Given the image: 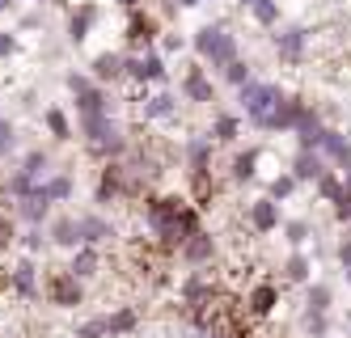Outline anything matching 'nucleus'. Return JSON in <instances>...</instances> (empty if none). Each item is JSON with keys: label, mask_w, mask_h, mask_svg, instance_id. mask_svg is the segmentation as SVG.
<instances>
[{"label": "nucleus", "mask_w": 351, "mask_h": 338, "mask_svg": "<svg viewBox=\"0 0 351 338\" xmlns=\"http://www.w3.org/2000/svg\"><path fill=\"white\" fill-rule=\"evenodd\" d=\"M157 38H161V21L148 9H132L128 25H123V43H128V51H153Z\"/></svg>", "instance_id": "1a4fd4ad"}, {"label": "nucleus", "mask_w": 351, "mask_h": 338, "mask_svg": "<svg viewBox=\"0 0 351 338\" xmlns=\"http://www.w3.org/2000/svg\"><path fill=\"white\" fill-rule=\"evenodd\" d=\"M237 5H241V9H254V5H258V0H237Z\"/></svg>", "instance_id": "8fccbe9b"}, {"label": "nucleus", "mask_w": 351, "mask_h": 338, "mask_svg": "<svg viewBox=\"0 0 351 338\" xmlns=\"http://www.w3.org/2000/svg\"><path fill=\"white\" fill-rule=\"evenodd\" d=\"M343 326H347V330H351V304H347V313H343Z\"/></svg>", "instance_id": "3c124183"}, {"label": "nucleus", "mask_w": 351, "mask_h": 338, "mask_svg": "<svg viewBox=\"0 0 351 338\" xmlns=\"http://www.w3.org/2000/svg\"><path fill=\"white\" fill-rule=\"evenodd\" d=\"M77 232H81V245H93V250H102L119 237V228L114 220H106L102 212H81L77 216Z\"/></svg>", "instance_id": "f3484780"}, {"label": "nucleus", "mask_w": 351, "mask_h": 338, "mask_svg": "<svg viewBox=\"0 0 351 338\" xmlns=\"http://www.w3.org/2000/svg\"><path fill=\"white\" fill-rule=\"evenodd\" d=\"M250 17H254V25H263V30H275V25H280V0H258V5L250 9Z\"/></svg>", "instance_id": "c9c22d12"}, {"label": "nucleus", "mask_w": 351, "mask_h": 338, "mask_svg": "<svg viewBox=\"0 0 351 338\" xmlns=\"http://www.w3.org/2000/svg\"><path fill=\"white\" fill-rule=\"evenodd\" d=\"M343 186H347V191H351V169H343Z\"/></svg>", "instance_id": "09e8293b"}, {"label": "nucleus", "mask_w": 351, "mask_h": 338, "mask_svg": "<svg viewBox=\"0 0 351 338\" xmlns=\"http://www.w3.org/2000/svg\"><path fill=\"white\" fill-rule=\"evenodd\" d=\"M284 97V89L275 85V81H258V76H250V81L237 89V106L245 114V123L254 127V132H267V119L275 110V101Z\"/></svg>", "instance_id": "7ed1b4c3"}, {"label": "nucleus", "mask_w": 351, "mask_h": 338, "mask_svg": "<svg viewBox=\"0 0 351 338\" xmlns=\"http://www.w3.org/2000/svg\"><path fill=\"white\" fill-rule=\"evenodd\" d=\"M309 114V101L300 97V93H284L280 101H275V110H271V119H267V132H296L300 127V119Z\"/></svg>", "instance_id": "f8f14e48"}, {"label": "nucleus", "mask_w": 351, "mask_h": 338, "mask_svg": "<svg viewBox=\"0 0 351 338\" xmlns=\"http://www.w3.org/2000/svg\"><path fill=\"white\" fill-rule=\"evenodd\" d=\"M47 241H51L56 250H81V232H77V216H51L47 220Z\"/></svg>", "instance_id": "b1692460"}, {"label": "nucleus", "mask_w": 351, "mask_h": 338, "mask_svg": "<svg viewBox=\"0 0 351 338\" xmlns=\"http://www.w3.org/2000/svg\"><path fill=\"white\" fill-rule=\"evenodd\" d=\"M178 97L191 101V106H212L216 101V85H212V76L204 64H191L182 72V81H178Z\"/></svg>", "instance_id": "9d476101"}, {"label": "nucleus", "mask_w": 351, "mask_h": 338, "mask_svg": "<svg viewBox=\"0 0 351 338\" xmlns=\"http://www.w3.org/2000/svg\"><path fill=\"white\" fill-rule=\"evenodd\" d=\"M21 51V43H17V34L13 30H0V60H13Z\"/></svg>", "instance_id": "37998d69"}, {"label": "nucleus", "mask_w": 351, "mask_h": 338, "mask_svg": "<svg viewBox=\"0 0 351 338\" xmlns=\"http://www.w3.org/2000/svg\"><path fill=\"white\" fill-rule=\"evenodd\" d=\"M140 326H144V313L136 304H119L114 313H106V338H132L140 334Z\"/></svg>", "instance_id": "393cba45"}, {"label": "nucleus", "mask_w": 351, "mask_h": 338, "mask_svg": "<svg viewBox=\"0 0 351 338\" xmlns=\"http://www.w3.org/2000/svg\"><path fill=\"white\" fill-rule=\"evenodd\" d=\"M34 5H43V0H34Z\"/></svg>", "instance_id": "5fc2aeb1"}, {"label": "nucleus", "mask_w": 351, "mask_h": 338, "mask_svg": "<svg viewBox=\"0 0 351 338\" xmlns=\"http://www.w3.org/2000/svg\"><path fill=\"white\" fill-rule=\"evenodd\" d=\"M13 338H21V334H13Z\"/></svg>", "instance_id": "4d7b16f0"}, {"label": "nucleus", "mask_w": 351, "mask_h": 338, "mask_svg": "<svg viewBox=\"0 0 351 338\" xmlns=\"http://www.w3.org/2000/svg\"><path fill=\"white\" fill-rule=\"evenodd\" d=\"M140 224L148 232V245L161 263L178 258V250L204 232V212L186 199V195H169V191H153L144 195V207H140Z\"/></svg>", "instance_id": "f257e3e1"}, {"label": "nucleus", "mask_w": 351, "mask_h": 338, "mask_svg": "<svg viewBox=\"0 0 351 338\" xmlns=\"http://www.w3.org/2000/svg\"><path fill=\"white\" fill-rule=\"evenodd\" d=\"M13 216L26 224V228H43L47 220H51V199L43 195V182H38V191L30 195V199H21V203H13Z\"/></svg>", "instance_id": "4be33fe9"}, {"label": "nucleus", "mask_w": 351, "mask_h": 338, "mask_svg": "<svg viewBox=\"0 0 351 338\" xmlns=\"http://www.w3.org/2000/svg\"><path fill=\"white\" fill-rule=\"evenodd\" d=\"M72 279H81V283H93L97 275H102V250H93V245H81V250H72L68 254V267H64Z\"/></svg>", "instance_id": "5701e85b"}, {"label": "nucleus", "mask_w": 351, "mask_h": 338, "mask_svg": "<svg viewBox=\"0 0 351 338\" xmlns=\"http://www.w3.org/2000/svg\"><path fill=\"white\" fill-rule=\"evenodd\" d=\"M17 169H21V173H30L34 182H47V178H51V152H47V148H30V152H21Z\"/></svg>", "instance_id": "7c9ffc66"}, {"label": "nucleus", "mask_w": 351, "mask_h": 338, "mask_svg": "<svg viewBox=\"0 0 351 338\" xmlns=\"http://www.w3.org/2000/svg\"><path fill=\"white\" fill-rule=\"evenodd\" d=\"M300 334L305 338H330L335 334V317L330 313H309L305 309V313H300Z\"/></svg>", "instance_id": "72a5a7b5"}, {"label": "nucleus", "mask_w": 351, "mask_h": 338, "mask_svg": "<svg viewBox=\"0 0 351 338\" xmlns=\"http://www.w3.org/2000/svg\"><path fill=\"white\" fill-rule=\"evenodd\" d=\"M182 161H186V178H195V173H212V161H216V144L208 140V132L204 136H186V144H182Z\"/></svg>", "instance_id": "a211bd4d"}, {"label": "nucleus", "mask_w": 351, "mask_h": 338, "mask_svg": "<svg viewBox=\"0 0 351 338\" xmlns=\"http://www.w3.org/2000/svg\"><path fill=\"white\" fill-rule=\"evenodd\" d=\"M313 191H317V199H322V203H335V199L343 195V173H339V169H330V173H326Z\"/></svg>", "instance_id": "4c0bfd02"}, {"label": "nucleus", "mask_w": 351, "mask_h": 338, "mask_svg": "<svg viewBox=\"0 0 351 338\" xmlns=\"http://www.w3.org/2000/svg\"><path fill=\"white\" fill-rule=\"evenodd\" d=\"M275 56L280 64H305V51H309V25H284V30H275Z\"/></svg>", "instance_id": "9b49d317"}, {"label": "nucleus", "mask_w": 351, "mask_h": 338, "mask_svg": "<svg viewBox=\"0 0 351 338\" xmlns=\"http://www.w3.org/2000/svg\"><path fill=\"white\" fill-rule=\"evenodd\" d=\"M208 140H212V144H237V140H241V114L216 110V114H212V127H208Z\"/></svg>", "instance_id": "cd10ccee"}, {"label": "nucleus", "mask_w": 351, "mask_h": 338, "mask_svg": "<svg viewBox=\"0 0 351 338\" xmlns=\"http://www.w3.org/2000/svg\"><path fill=\"white\" fill-rule=\"evenodd\" d=\"M280 304H284V283L280 279H267V275H254L245 283V292H241V313L250 322H271L275 313H280Z\"/></svg>", "instance_id": "20e7f679"}, {"label": "nucleus", "mask_w": 351, "mask_h": 338, "mask_svg": "<svg viewBox=\"0 0 351 338\" xmlns=\"http://www.w3.org/2000/svg\"><path fill=\"white\" fill-rule=\"evenodd\" d=\"M64 85L72 93V106H77V114H110L114 110V97L106 85H97L89 72H68Z\"/></svg>", "instance_id": "39448f33"}, {"label": "nucleus", "mask_w": 351, "mask_h": 338, "mask_svg": "<svg viewBox=\"0 0 351 338\" xmlns=\"http://www.w3.org/2000/svg\"><path fill=\"white\" fill-rule=\"evenodd\" d=\"M89 76L97 85L128 81V56H123V51H97V56L89 60Z\"/></svg>", "instance_id": "6ab92c4d"}, {"label": "nucleus", "mask_w": 351, "mask_h": 338, "mask_svg": "<svg viewBox=\"0 0 351 338\" xmlns=\"http://www.w3.org/2000/svg\"><path fill=\"white\" fill-rule=\"evenodd\" d=\"M347 232H351V224H347Z\"/></svg>", "instance_id": "6e6d98bb"}, {"label": "nucleus", "mask_w": 351, "mask_h": 338, "mask_svg": "<svg viewBox=\"0 0 351 338\" xmlns=\"http://www.w3.org/2000/svg\"><path fill=\"white\" fill-rule=\"evenodd\" d=\"M347 283H351V271H347Z\"/></svg>", "instance_id": "864d4df0"}, {"label": "nucleus", "mask_w": 351, "mask_h": 338, "mask_svg": "<svg viewBox=\"0 0 351 338\" xmlns=\"http://www.w3.org/2000/svg\"><path fill=\"white\" fill-rule=\"evenodd\" d=\"M191 47H195L199 64L212 68V72H224L233 60H241V51H237V34H229V25H224V21H208V25H199L195 38H191Z\"/></svg>", "instance_id": "f03ea898"}, {"label": "nucleus", "mask_w": 351, "mask_h": 338, "mask_svg": "<svg viewBox=\"0 0 351 338\" xmlns=\"http://www.w3.org/2000/svg\"><path fill=\"white\" fill-rule=\"evenodd\" d=\"M13 152H17V127L0 114V157H13Z\"/></svg>", "instance_id": "ea45409f"}, {"label": "nucleus", "mask_w": 351, "mask_h": 338, "mask_svg": "<svg viewBox=\"0 0 351 338\" xmlns=\"http://www.w3.org/2000/svg\"><path fill=\"white\" fill-rule=\"evenodd\" d=\"M305 309L309 313H330L335 309V283H326V279L305 283Z\"/></svg>", "instance_id": "c85d7f7f"}, {"label": "nucleus", "mask_w": 351, "mask_h": 338, "mask_svg": "<svg viewBox=\"0 0 351 338\" xmlns=\"http://www.w3.org/2000/svg\"><path fill=\"white\" fill-rule=\"evenodd\" d=\"M280 283H292V288H305L313 283V258L305 250H292L284 263H280Z\"/></svg>", "instance_id": "a878e982"}, {"label": "nucleus", "mask_w": 351, "mask_h": 338, "mask_svg": "<svg viewBox=\"0 0 351 338\" xmlns=\"http://www.w3.org/2000/svg\"><path fill=\"white\" fill-rule=\"evenodd\" d=\"M0 288H5L13 300H38L43 296V271H38V258H17L0 271Z\"/></svg>", "instance_id": "423d86ee"}, {"label": "nucleus", "mask_w": 351, "mask_h": 338, "mask_svg": "<svg viewBox=\"0 0 351 338\" xmlns=\"http://www.w3.org/2000/svg\"><path fill=\"white\" fill-rule=\"evenodd\" d=\"M72 338H106V313L102 317H85L77 330H72Z\"/></svg>", "instance_id": "58836bf2"}, {"label": "nucleus", "mask_w": 351, "mask_h": 338, "mask_svg": "<svg viewBox=\"0 0 351 338\" xmlns=\"http://www.w3.org/2000/svg\"><path fill=\"white\" fill-rule=\"evenodd\" d=\"M43 127H47V136L60 140V144H68L72 136H77V127H72L68 110H60V106H47V110H43Z\"/></svg>", "instance_id": "c756f323"}, {"label": "nucleus", "mask_w": 351, "mask_h": 338, "mask_svg": "<svg viewBox=\"0 0 351 338\" xmlns=\"http://www.w3.org/2000/svg\"><path fill=\"white\" fill-rule=\"evenodd\" d=\"M128 56V81L136 89H148V85H165L169 81V68H165V56L153 47V51H123Z\"/></svg>", "instance_id": "6e6552de"}, {"label": "nucleus", "mask_w": 351, "mask_h": 338, "mask_svg": "<svg viewBox=\"0 0 351 338\" xmlns=\"http://www.w3.org/2000/svg\"><path fill=\"white\" fill-rule=\"evenodd\" d=\"M296 191H300V182H296L288 169H280V173H271V178H267V199H275V203H288Z\"/></svg>", "instance_id": "473e14b6"}, {"label": "nucleus", "mask_w": 351, "mask_h": 338, "mask_svg": "<svg viewBox=\"0 0 351 338\" xmlns=\"http://www.w3.org/2000/svg\"><path fill=\"white\" fill-rule=\"evenodd\" d=\"M136 119L140 123H178V93H144L136 101Z\"/></svg>", "instance_id": "4468645a"}, {"label": "nucleus", "mask_w": 351, "mask_h": 338, "mask_svg": "<svg viewBox=\"0 0 351 338\" xmlns=\"http://www.w3.org/2000/svg\"><path fill=\"white\" fill-rule=\"evenodd\" d=\"M97 25H102V5L97 0H81V5H72L68 9V43H85Z\"/></svg>", "instance_id": "dca6fc26"}, {"label": "nucleus", "mask_w": 351, "mask_h": 338, "mask_svg": "<svg viewBox=\"0 0 351 338\" xmlns=\"http://www.w3.org/2000/svg\"><path fill=\"white\" fill-rule=\"evenodd\" d=\"M173 51H182V34H165V43H161V56H173Z\"/></svg>", "instance_id": "a18cd8bd"}, {"label": "nucleus", "mask_w": 351, "mask_h": 338, "mask_svg": "<svg viewBox=\"0 0 351 338\" xmlns=\"http://www.w3.org/2000/svg\"><path fill=\"white\" fill-rule=\"evenodd\" d=\"M114 5H119V9H128V13H132V9H144L140 0H114Z\"/></svg>", "instance_id": "49530a36"}, {"label": "nucleus", "mask_w": 351, "mask_h": 338, "mask_svg": "<svg viewBox=\"0 0 351 338\" xmlns=\"http://www.w3.org/2000/svg\"><path fill=\"white\" fill-rule=\"evenodd\" d=\"M258 161H263V148H237L233 161H229V182H233V186L254 182L258 178Z\"/></svg>", "instance_id": "bb28decb"}, {"label": "nucleus", "mask_w": 351, "mask_h": 338, "mask_svg": "<svg viewBox=\"0 0 351 338\" xmlns=\"http://www.w3.org/2000/svg\"><path fill=\"white\" fill-rule=\"evenodd\" d=\"M43 195L51 199V207L56 203H68L72 195H77V182H72V173H51V178L43 182Z\"/></svg>", "instance_id": "2f4dec72"}, {"label": "nucleus", "mask_w": 351, "mask_h": 338, "mask_svg": "<svg viewBox=\"0 0 351 338\" xmlns=\"http://www.w3.org/2000/svg\"><path fill=\"white\" fill-rule=\"evenodd\" d=\"M9 5H17V0H0V13H5V9H9Z\"/></svg>", "instance_id": "603ef678"}, {"label": "nucleus", "mask_w": 351, "mask_h": 338, "mask_svg": "<svg viewBox=\"0 0 351 338\" xmlns=\"http://www.w3.org/2000/svg\"><path fill=\"white\" fill-rule=\"evenodd\" d=\"M43 300L51 309H60V313H72L77 304H85V283L72 279L64 267H51L43 275Z\"/></svg>", "instance_id": "0eeeda50"}, {"label": "nucleus", "mask_w": 351, "mask_h": 338, "mask_svg": "<svg viewBox=\"0 0 351 338\" xmlns=\"http://www.w3.org/2000/svg\"><path fill=\"white\" fill-rule=\"evenodd\" d=\"M216 254H220V241L204 228V232H195V237L178 250V263H182L186 271H204V267H212V263H216Z\"/></svg>", "instance_id": "2eb2a0df"}, {"label": "nucleus", "mask_w": 351, "mask_h": 338, "mask_svg": "<svg viewBox=\"0 0 351 338\" xmlns=\"http://www.w3.org/2000/svg\"><path fill=\"white\" fill-rule=\"evenodd\" d=\"M288 173L300 182V186H317V182L330 173V161H326L322 152H296L292 165H288Z\"/></svg>", "instance_id": "412c9836"}, {"label": "nucleus", "mask_w": 351, "mask_h": 338, "mask_svg": "<svg viewBox=\"0 0 351 338\" xmlns=\"http://www.w3.org/2000/svg\"><path fill=\"white\" fill-rule=\"evenodd\" d=\"M309 237H313V224H309L305 216L284 220V241H288V250H305V245H309Z\"/></svg>", "instance_id": "f704fd0d"}, {"label": "nucleus", "mask_w": 351, "mask_h": 338, "mask_svg": "<svg viewBox=\"0 0 351 338\" xmlns=\"http://www.w3.org/2000/svg\"><path fill=\"white\" fill-rule=\"evenodd\" d=\"M330 212H335V220H339V224H351V191H347V186H343V195L330 203Z\"/></svg>", "instance_id": "79ce46f5"}, {"label": "nucleus", "mask_w": 351, "mask_h": 338, "mask_svg": "<svg viewBox=\"0 0 351 338\" xmlns=\"http://www.w3.org/2000/svg\"><path fill=\"white\" fill-rule=\"evenodd\" d=\"M220 76H224V81H229L233 89H241V85H245V81H250V76H254V72H250V64H245V60H233V64L224 68Z\"/></svg>", "instance_id": "a19ab883"}, {"label": "nucleus", "mask_w": 351, "mask_h": 338, "mask_svg": "<svg viewBox=\"0 0 351 338\" xmlns=\"http://www.w3.org/2000/svg\"><path fill=\"white\" fill-rule=\"evenodd\" d=\"M335 258H339V267H343V275H347V271H351V232L335 245Z\"/></svg>", "instance_id": "c03bdc74"}, {"label": "nucleus", "mask_w": 351, "mask_h": 338, "mask_svg": "<svg viewBox=\"0 0 351 338\" xmlns=\"http://www.w3.org/2000/svg\"><path fill=\"white\" fill-rule=\"evenodd\" d=\"M173 5H178V9H199L204 0H173Z\"/></svg>", "instance_id": "de8ad7c7"}, {"label": "nucleus", "mask_w": 351, "mask_h": 338, "mask_svg": "<svg viewBox=\"0 0 351 338\" xmlns=\"http://www.w3.org/2000/svg\"><path fill=\"white\" fill-rule=\"evenodd\" d=\"M245 224H250V232H254V237H271V232L284 224V216H280V203H275V199H267V195L250 199V203H245Z\"/></svg>", "instance_id": "ddd939ff"}, {"label": "nucleus", "mask_w": 351, "mask_h": 338, "mask_svg": "<svg viewBox=\"0 0 351 338\" xmlns=\"http://www.w3.org/2000/svg\"><path fill=\"white\" fill-rule=\"evenodd\" d=\"M17 245L26 250V258H38V254H47V245H51V241H47V228H26L17 237Z\"/></svg>", "instance_id": "e433bc0d"}, {"label": "nucleus", "mask_w": 351, "mask_h": 338, "mask_svg": "<svg viewBox=\"0 0 351 338\" xmlns=\"http://www.w3.org/2000/svg\"><path fill=\"white\" fill-rule=\"evenodd\" d=\"M322 157L330 161L339 173H343V169H351V136L343 132V127L326 123V132H322Z\"/></svg>", "instance_id": "aec40b11"}]
</instances>
